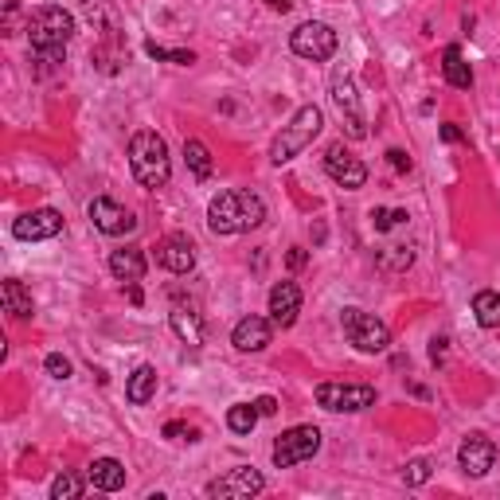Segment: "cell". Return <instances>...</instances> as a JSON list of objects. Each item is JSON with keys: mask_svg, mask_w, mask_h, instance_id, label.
Segmentation results:
<instances>
[{"mask_svg": "<svg viewBox=\"0 0 500 500\" xmlns=\"http://www.w3.org/2000/svg\"><path fill=\"white\" fill-rule=\"evenodd\" d=\"M332 102L340 106V114H344L348 137H352V141L368 137V121H364L360 98H356V86H352V74H348V71H332Z\"/></svg>", "mask_w": 500, "mask_h": 500, "instance_id": "ba28073f", "label": "cell"}, {"mask_svg": "<svg viewBox=\"0 0 500 500\" xmlns=\"http://www.w3.org/2000/svg\"><path fill=\"white\" fill-rule=\"evenodd\" d=\"M125 286H129L125 294H129V301H133V305H141V301H145V294H141V286H137V281H125Z\"/></svg>", "mask_w": 500, "mask_h": 500, "instance_id": "ab89813d", "label": "cell"}, {"mask_svg": "<svg viewBox=\"0 0 500 500\" xmlns=\"http://www.w3.org/2000/svg\"><path fill=\"white\" fill-rule=\"evenodd\" d=\"M129 169H133V176H137V184L149 188V191L169 184L172 161H169V145H164L161 133H153V129L133 133L129 137Z\"/></svg>", "mask_w": 500, "mask_h": 500, "instance_id": "6da1fadb", "label": "cell"}, {"mask_svg": "<svg viewBox=\"0 0 500 500\" xmlns=\"http://www.w3.org/2000/svg\"><path fill=\"white\" fill-rule=\"evenodd\" d=\"M430 469H434V465H430L426 457H414V461H406L403 481H406V485H426V481H430Z\"/></svg>", "mask_w": 500, "mask_h": 500, "instance_id": "4dcf8cb0", "label": "cell"}, {"mask_svg": "<svg viewBox=\"0 0 500 500\" xmlns=\"http://www.w3.org/2000/svg\"><path fill=\"white\" fill-rule=\"evenodd\" d=\"M321 449V430L316 426H294L286 434H278L274 441V465L278 469H294V465L309 461V457Z\"/></svg>", "mask_w": 500, "mask_h": 500, "instance_id": "8992f818", "label": "cell"}, {"mask_svg": "<svg viewBox=\"0 0 500 500\" xmlns=\"http://www.w3.org/2000/svg\"><path fill=\"white\" fill-rule=\"evenodd\" d=\"M297 313H301V289H297L294 281H278V286L270 289V321L278 324V329H289V324L297 321Z\"/></svg>", "mask_w": 500, "mask_h": 500, "instance_id": "e0dca14e", "label": "cell"}, {"mask_svg": "<svg viewBox=\"0 0 500 500\" xmlns=\"http://www.w3.org/2000/svg\"><path fill=\"white\" fill-rule=\"evenodd\" d=\"M207 227H211V235H239V231H243L239 191H219V196L207 204Z\"/></svg>", "mask_w": 500, "mask_h": 500, "instance_id": "5bb4252c", "label": "cell"}, {"mask_svg": "<svg viewBox=\"0 0 500 500\" xmlns=\"http://www.w3.org/2000/svg\"><path fill=\"white\" fill-rule=\"evenodd\" d=\"M266 489V477L250 465H239V469H227L223 477H215L207 485V496H219V500H243V496H254Z\"/></svg>", "mask_w": 500, "mask_h": 500, "instance_id": "30bf717a", "label": "cell"}, {"mask_svg": "<svg viewBox=\"0 0 500 500\" xmlns=\"http://www.w3.org/2000/svg\"><path fill=\"white\" fill-rule=\"evenodd\" d=\"M254 406H258V414H262V419L278 414V399H274V395H262V399H254Z\"/></svg>", "mask_w": 500, "mask_h": 500, "instance_id": "d590c367", "label": "cell"}, {"mask_svg": "<svg viewBox=\"0 0 500 500\" xmlns=\"http://www.w3.org/2000/svg\"><path fill=\"white\" fill-rule=\"evenodd\" d=\"M430 360H434V364L446 360V336H434V340H430Z\"/></svg>", "mask_w": 500, "mask_h": 500, "instance_id": "74e56055", "label": "cell"}, {"mask_svg": "<svg viewBox=\"0 0 500 500\" xmlns=\"http://www.w3.org/2000/svg\"><path fill=\"white\" fill-rule=\"evenodd\" d=\"M289 47H294L301 59L324 63V59L336 55V31H332L329 24H321V20H305V24H297V28H294Z\"/></svg>", "mask_w": 500, "mask_h": 500, "instance_id": "52a82bcc", "label": "cell"}, {"mask_svg": "<svg viewBox=\"0 0 500 500\" xmlns=\"http://www.w3.org/2000/svg\"><path fill=\"white\" fill-rule=\"evenodd\" d=\"M184 156H188V169H191V176H196V180L211 176V153H207V145L199 137L184 141Z\"/></svg>", "mask_w": 500, "mask_h": 500, "instance_id": "d4e9b609", "label": "cell"}, {"mask_svg": "<svg viewBox=\"0 0 500 500\" xmlns=\"http://www.w3.org/2000/svg\"><path fill=\"white\" fill-rule=\"evenodd\" d=\"M180 434H188L191 441H196V430L184 426V422H169V426H164V438H180Z\"/></svg>", "mask_w": 500, "mask_h": 500, "instance_id": "8d00e7d4", "label": "cell"}, {"mask_svg": "<svg viewBox=\"0 0 500 500\" xmlns=\"http://www.w3.org/2000/svg\"><path fill=\"white\" fill-rule=\"evenodd\" d=\"M145 55H149V59H156V63H180V66L196 63V55H191V51H184V47H161L156 39H149V44H145Z\"/></svg>", "mask_w": 500, "mask_h": 500, "instance_id": "f1b7e54d", "label": "cell"}, {"mask_svg": "<svg viewBox=\"0 0 500 500\" xmlns=\"http://www.w3.org/2000/svg\"><path fill=\"white\" fill-rule=\"evenodd\" d=\"M110 274L118 281H141L145 278V254L141 246H121L110 254Z\"/></svg>", "mask_w": 500, "mask_h": 500, "instance_id": "d6986e66", "label": "cell"}, {"mask_svg": "<svg viewBox=\"0 0 500 500\" xmlns=\"http://www.w3.org/2000/svg\"><path fill=\"white\" fill-rule=\"evenodd\" d=\"M24 31L31 39V51H59L74 36V16L59 4H47V8H36L28 16V28Z\"/></svg>", "mask_w": 500, "mask_h": 500, "instance_id": "3957f363", "label": "cell"}, {"mask_svg": "<svg viewBox=\"0 0 500 500\" xmlns=\"http://www.w3.org/2000/svg\"><path fill=\"white\" fill-rule=\"evenodd\" d=\"M169 321H172V332H176V336L184 340L188 348H199V344H204V321H199L196 309H188V305H176Z\"/></svg>", "mask_w": 500, "mask_h": 500, "instance_id": "ffe728a7", "label": "cell"}, {"mask_svg": "<svg viewBox=\"0 0 500 500\" xmlns=\"http://www.w3.org/2000/svg\"><path fill=\"white\" fill-rule=\"evenodd\" d=\"M239 211H243V231H254L266 223V204L258 191H239Z\"/></svg>", "mask_w": 500, "mask_h": 500, "instance_id": "484cf974", "label": "cell"}, {"mask_svg": "<svg viewBox=\"0 0 500 500\" xmlns=\"http://www.w3.org/2000/svg\"><path fill=\"white\" fill-rule=\"evenodd\" d=\"M153 395H156V368L153 364H141V368L125 379V399H129L133 406H145Z\"/></svg>", "mask_w": 500, "mask_h": 500, "instance_id": "44dd1931", "label": "cell"}, {"mask_svg": "<svg viewBox=\"0 0 500 500\" xmlns=\"http://www.w3.org/2000/svg\"><path fill=\"white\" fill-rule=\"evenodd\" d=\"M321 125H324L321 106H301V110L289 118V125H281V133L270 141V161L274 164H286V161H294L297 153H305V149L316 141Z\"/></svg>", "mask_w": 500, "mask_h": 500, "instance_id": "7a4b0ae2", "label": "cell"}, {"mask_svg": "<svg viewBox=\"0 0 500 500\" xmlns=\"http://www.w3.org/2000/svg\"><path fill=\"white\" fill-rule=\"evenodd\" d=\"M305 262H309V250H305V246H289V254H286V266H289V270H301Z\"/></svg>", "mask_w": 500, "mask_h": 500, "instance_id": "e575fe53", "label": "cell"}, {"mask_svg": "<svg viewBox=\"0 0 500 500\" xmlns=\"http://www.w3.org/2000/svg\"><path fill=\"white\" fill-rule=\"evenodd\" d=\"M406 219H411L406 211H383V207H375V211H371L375 231H391V227H399V223H406Z\"/></svg>", "mask_w": 500, "mask_h": 500, "instance_id": "1f68e13d", "label": "cell"}, {"mask_svg": "<svg viewBox=\"0 0 500 500\" xmlns=\"http://www.w3.org/2000/svg\"><path fill=\"white\" fill-rule=\"evenodd\" d=\"M44 368H47V375H51V379H71V360H66V356L63 352H51V356H47V360H44Z\"/></svg>", "mask_w": 500, "mask_h": 500, "instance_id": "d6a6232c", "label": "cell"}, {"mask_svg": "<svg viewBox=\"0 0 500 500\" xmlns=\"http://www.w3.org/2000/svg\"><path fill=\"white\" fill-rule=\"evenodd\" d=\"M457 465H461L465 477H485L496 465V441L485 434H469L457 446Z\"/></svg>", "mask_w": 500, "mask_h": 500, "instance_id": "7c38bea8", "label": "cell"}, {"mask_svg": "<svg viewBox=\"0 0 500 500\" xmlns=\"http://www.w3.org/2000/svg\"><path fill=\"white\" fill-rule=\"evenodd\" d=\"M340 324H344V336L356 352L364 356H375V352H387L391 348V332L379 316L364 313V309H344L340 313Z\"/></svg>", "mask_w": 500, "mask_h": 500, "instance_id": "277c9868", "label": "cell"}, {"mask_svg": "<svg viewBox=\"0 0 500 500\" xmlns=\"http://www.w3.org/2000/svg\"><path fill=\"white\" fill-rule=\"evenodd\" d=\"M387 161H391L395 172H411V156H406L403 149H387Z\"/></svg>", "mask_w": 500, "mask_h": 500, "instance_id": "836d02e7", "label": "cell"}, {"mask_svg": "<svg viewBox=\"0 0 500 500\" xmlns=\"http://www.w3.org/2000/svg\"><path fill=\"white\" fill-rule=\"evenodd\" d=\"M465 133L457 129V125H441V141H449V145H454V141H461Z\"/></svg>", "mask_w": 500, "mask_h": 500, "instance_id": "f35d334b", "label": "cell"}, {"mask_svg": "<svg viewBox=\"0 0 500 500\" xmlns=\"http://www.w3.org/2000/svg\"><path fill=\"white\" fill-rule=\"evenodd\" d=\"M266 4H270L274 12H289V8H294V0H266Z\"/></svg>", "mask_w": 500, "mask_h": 500, "instance_id": "60d3db41", "label": "cell"}, {"mask_svg": "<svg viewBox=\"0 0 500 500\" xmlns=\"http://www.w3.org/2000/svg\"><path fill=\"white\" fill-rule=\"evenodd\" d=\"M411 262H414V250H411V246H403V243L387 246V250L379 254V270H387V274H403V270H411Z\"/></svg>", "mask_w": 500, "mask_h": 500, "instance_id": "83f0119b", "label": "cell"}, {"mask_svg": "<svg viewBox=\"0 0 500 500\" xmlns=\"http://www.w3.org/2000/svg\"><path fill=\"white\" fill-rule=\"evenodd\" d=\"M59 231H63V215L55 207H36V211L20 215L12 223V235L20 243H44V239H55Z\"/></svg>", "mask_w": 500, "mask_h": 500, "instance_id": "8fae6325", "label": "cell"}, {"mask_svg": "<svg viewBox=\"0 0 500 500\" xmlns=\"http://www.w3.org/2000/svg\"><path fill=\"white\" fill-rule=\"evenodd\" d=\"M316 403L332 414H356V411H368L375 406V387L368 383H321L316 387Z\"/></svg>", "mask_w": 500, "mask_h": 500, "instance_id": "5b68a950", "label": "cell"}, {"mask_svg": "<svg viewBox=\"0 0 500 500\" xmlns=\"http://www.w3.org/2000/svg\"><path fill=\"white\" fill-rule=\"evenodd\" d=\"M473 316H477L481 329H500V294L481 289V294L473 297Z\"/></svg>", "mask_w": 500, "mask_h": 500, "instance_id": "cb8c5ba5", "label": "cell"}, {"mask_svg": "<svg viewBox=\"0 0 500 500\" xmlns=\"http://www.w3.org/2000/svg\"><path fill=\"white\" fill-rule=\"evenodd\" d=\"M441 74H446V82H449V86H457V90H469V86H473V66L461 59V47H454V44L446 47V63H441Z\"/></svg>", "mask_w": 500, "mask_h": 500, "instance_id": "7402d4cb", "label": "cell"}, {"mask_svg": "<svg viewBox=\"0 0 500 500\" xmlns=\"http://www.w3.org/2000/svg\"><path fill=\"white\" fill-rule=\"evenodd\" d=\"M86 481L98 489V493H118V489L125 485V465L118 461V457H98V461L90 465Z\"/></svg>", "mask_w": 500, "mask_h": 500, "instance_id": "ac0fdd59", "label": "cell"}, {"mask_svg": "<svg viewBox=\"0 0 500 500\" xmlns=\"http://www.w3.org/2000/svg\"><path fill=\"white\" fill-rule=\"evenodd\" d=\"M258 419H262V414H258L254 403H235L227 411V426L235 430V434H250V430L258 426Z\"/></svg>", "mask_w": 500, "mask_h": 500, "instance_id": "4316f807", "label": "cell"}, {"mask_svg": "<svg viewBox=\"0 0 500 500\" xmlns=\"http://www.w3.org/2000/svg\"><path fill=\"white\" fill-rule=\"evenodd\" d=\"M156 262H161L164 270H172V274H191V266H196V243H191L188 235L161 239V246H156Z\"/></svg>", "mask_w": 500, "mask_h": 500, "instance_id": "2e32d148", "label": "cell"}, {"mask_svg": "<svg viewBox=\"0 0 500 500\" xmlns=\"http://www.w3.org/2000/svg\"><path fill=\"white\" fill-rule=\"evenodd\" d=\"M82 489H86V481H82L79 473H59V477L51 481V500H79Z\"/></svg>", "mask_w": 500, "mask_h": 500, "instance_id": "f546056e", "label": "cell"}, {"mask_svg": "<svg viewBox=\"0 0 500 500\" xmlns=\"http://www.w3.org/2000/svg\"><path fill=\"white\" fill-rule=\"evenodd\" d=\"M270 340H274V321H266V316H258V313L243 316V321L235 324V332H231V344H235L239 352H262Z\"/></svg>", "mask_w": 500, "mask_h": 500, "instance_id": "9a60e30c", "label": "cell"}, {"mask_svg": "<svg viewBox=\"0 0 500 500\" xmlns=\"http://www.w3.org/2000/svg\"><path fill=\"white\" fill-rule=\"evenodd\" d=\"M90 219H94V227L102 231V235L118 239V235H129V231H137V219H133L129 211H125L121 204H114L110 196H98L90 199Z\"/></svg>", "mask_w": 500, "mask_h": 500, "instance_id": "4fadbf2b", "label": "cell"}, {"mask_svg": "<svg viewBox=\"0 0 500 500\" xmlns=\"http://www.w3.org/2000/svg\"><path fill=\"white\" fill-rule=\"evenodd\" d=\"M324 172H329L340 188H348V191L368 184V164H364L360 156L348 153L344 141H332V145H329V153H324Z\"/></svg>", "mask_w": 500, "mask_h": 500, "instance_id": "9c48e42d", "label": "cell"}, {"mask_svg": "<svg viewBox=\"0 0 500 500\" xmlns=\"http://www.w3.org/2000/svg\"><path fill=\"white\" fill-rule=\"evenodd\" d=\"M0 297H4V309L12 313V316H20V321H28V316L36 313V301H31V294H28V289H24L16 278H8V281H4Z\"/></svg>", "mask_w": 500, "mask_h": 500, "instance_id": "603a6c76", "label": "cell"}]
</instances>
